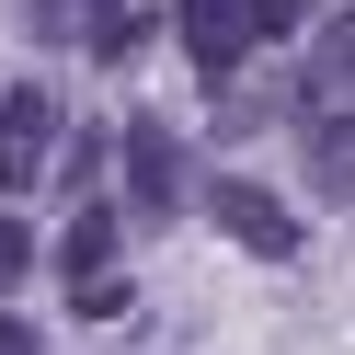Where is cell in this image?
<instances>
[{
	"label": "cell",
	"mask_w": 355,
	"mask_h": 355,
	"mask_svg": "<svg viewBox=\"0 0 355 355\" xmlns=\"http://www.w3.org/2000/svg\"><path fill=\"white\" fill-rule=\"evenodd\" d=\"M46 46H80V58H138V0H24Z\"/></svg>",
	"instance_id": "1"
},
{
	"label": "cell",
	"mask_w": 355,
	"mask_h": 355,
	"mask_svg": "<svg viewBox=\"0 0 355 355\" xmlns=\"http://www.w3.org/2000/svg\"><path fill=\"white\" fill-rule=\"evenodd\" d=\"M252 46H263V0H184V58L207 80H230Z\"/></svg>",
	"instance_id": "2"
},
{
	"label": "cell",
	"mask_w": 355,
	"mask_h": 355,
	"mask_svg": "<svg viewBox=\"0 0 355 355\" xmlns=\"http://www.w3.org/2000/svg\"><path fill=\"white\" fill-rule=\"evenodd\" d=\"M207 218L241 241V252H263V263H298V218H286L263 184H241V172H230V184H207Z\"/></svg>",
	"instance_id": "3"
},
{
	"label": "cell",
	"mask_w": 355,
	"mask_h": 355,
	"mask_svg": "<svg viewBox=\"0 0 355 355\" xmlns=\"http://www.w3.org/2000/svg\"><path fill=\"white\" fill-rule=\"evenodd\" d=\"M58 149V103L46 92H0V195H35Z\"/></svg>",
	"instance_id": "4"
},
{
	"label": "cell",
	"mask_w": 355,
	"mask_h": 355,
	"mask_svg": "<svg viewBox=\"0 0 355 355\" xmlns=\"http://www.w3.org/2000/svg\"><path fill=\"white\" fill-rule=\"evenodd\" d=\"M126 195H138L149 218H172V207H184V149H172V126H161V115H138V126H126Z\"/></svg>",
	"instance_id": "5"
},
{
	"label": "cell",
	"mask_w": 355,
	"mask_h": 355,
	"mask_svg": "<svg viewBox=\"0 0 355 355\" xmlns=\"http://www.w3.org/2000/svg\"><path fill=\"white\" fill-rule=\"evenodd\" d=\"M58 275H69V286H92V275H115V218H103V207H80L69 230H58Z\"/></svg>",
	"instance_id": "6"
},
{
	"label": "cell",
	"mask_w": 355,
	"mask_h": 355,
	"mask_svg": "<svg viewBox=\"0 0 355 355\" xmlns=\"http://www.w3.org/2000/svg\"><path fill=\"white\" fill-rule=\"evenodd\" d=\"M309 172H321V195H332V207H344V103H321V126H309Z\"/></svg>",
	"instance_id": "7"
},
{
	"label": "cell",
	"mask_w": 355,
	"mask_h": 355,
	"mask_svg": "<svg viewBox=\"0 0 355 355\" xmlns=\"http://www.w3.org/2000/svg\"><path fill=\"white\" fill-rule=\"evenodd\" d=\"M24 275H35V230H24V218H0V298H12Z\"/></svg>",
	"instance_id": "8"
},
{
	"label": "cell",
	"mask_w": 355,
	"mask_h": 355,
	"mask_svg": "<svg viewBox=\"0 0 355 355\" xmlns=\"http://www.w3.org/2000/svg\"><path fill=\"white\" fill-rule=\"evenodd\" d=\"M0 355H46V344H35V321H24V309H0Z\"/></svg>",
	"instance_id": "9"
}]
</instances>
